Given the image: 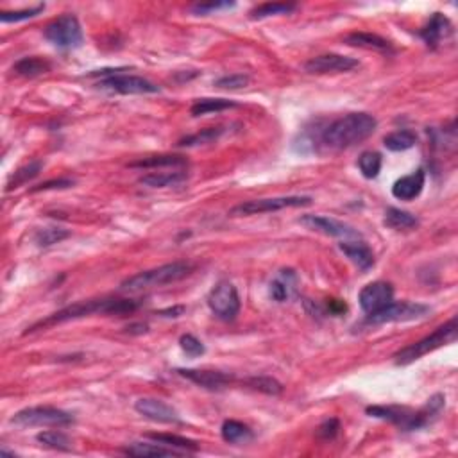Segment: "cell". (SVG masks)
Wrapping results in <instances>:
<instances>
[{
  "instance_id": "cell-1",
  "label": "cell",
  "mask_w": 458,
  "mask_h": 458,
  "mask_svg": "<svg viewBox=\"0 0 458 458\" xmlns=\"http://www.w3.org/2000/svg\"><path fill=\"white\" fill-rule=\"evenodd\" d=\"M138 306H140V303L133 301V299H95V301L76 303V305L67 306L63 310L49 315L45 321L33 324L27 330V333H33L36 330H42V328L67 323V321L90 317V315H128L133 314Z\"/></svg>"
},
{
  "instance_id": "cell-2",
  "label": "cell",
  "mask_w": 458,
  "mask_h": 458,
  "mask_svg": "<svg viewBox=\"0 0 458 458\" xmlns=\"http://www.w3.org/2000/svg\"><path fill=\"white\" fill-rule=\"evenodd\" d=\"M376 119L369 113L344 114L331 122L323 133V144L330 149H348L367 140L376 131Z\"/></svg>"
},
{
  "instance_id": "cell-3",
  "label": "cell",
  "mask_w": 458,
  "mask_h": 458,
  "mask_svg": "<svg viewBox=\"0 0 458 458\" xmlns=\"http://www.w3.org/2000/svg\"><path fill=\"white\" fill-rule=\"evenodd\" d=\"M444 396L435 394L428 399L426 407L421 410H410L407 407H369L367 414L376 419L389 421L405 432H412V430H419L430 425L433 417H437L444 408Z\"/></svg>"
},
{
  "instance_id": "cell-4",
  "label": "cell",
  "mask_w": 458,
  "mask_h": 458,
  "mask_svg": "<svg viewBox=\"0 0 458 458\" xmlns=\"http://www.w3.org/2000/svg\"><path fill=\"white\" fill-rule=\"evenodd\" d=\"M192 271H194V265L188 262L167 263L162 267L138 272L135 276L128 278L120 285V290H124V292H142V290L154 289V287H163V285L176 283V281L187 278Z\"/></svg>"
},
{
  "instance_id": "cell-5",
  "label": "cell",
  "mask_w": 458,
  "mask_h": 458,
  "mask_svg": "<svg viewBox=\"0 0 458 458\" xmlns=\"http://www.w3.org/2000/svg\"><path fill=\"white\" fill-rule=\"evenodd\" d=\"M457 333H458L457 319L453 317L451 321H448V323L442 324L441 328H437V330L433 331L432 335L421 339L419 342L410 344V346H407L405 349L396 353L394 355L396 364L408 365L412 364V362L419 360V358H423L425 355H428V353L435 351V349L442 348L446 344L455 342V340H457Z\"/></svg>"
},
{
  "instance_id": "cell-6",
  "label": "cell",
  "mask_w": 458,
  "mask_h": 458,
  "mask_svg": "<svg viewBox=\"0 0 458 458\" xmlns=\"http://www.w3.org/2000/svg\"><path fill=\"white\" fill-rule=\"evenodd\" d=\"M11 423L17 426H54V428H63L74 423V417L68 412L60 410L54 407H31L17 412L11 417Z\"/></svg>"
},
{
  "instance_id": "cell-7",
  "label": "cell",
  "mask_w": 458,
  "mask_h": 458,
  "mask_svg": "<svg viewBox=\"0 0 458 458\" xmlns=\"http://www.w3.org/2000/svg\"><path fill=\"white\" fill-rule=\"evenodd\" d=\"M312 197L308 196H289V197H272V199H255L247 203L237 204L229 210V217H249L260 213L280 212L285 208H303L310 206Z\"/></svg>"
},
{
  "instance_id": "cell-8",
  "label": "cell",
  "mask_w": 458,
  "mask_h": 458,
  "mask_svg": "<svg viewBox=\"0 0 458 458\" xmlns=\"http://www.w3.org/2000/svg\"><path fill=\"white\" fill-rule=\"evenodd\" d=\"M43 36L58 49H77L81 47L83 43L81 24L74 15H63L56 18L45 27Z\"/></svg>"
},
{
  "instance_id": "cell-9",
  "label": "cell",
  "mask_w": 458,
  "mask_h": 458,
  "mask_svg": "<svg viewBox=\"0 0 458 458\" xmlns=\"http://www.w3.org/2000/svg\"><path fill=\"white\" fill-rule=\"evenodd\" d=\"M430 306L421 305V303L399 301L389 303L385 308H382L376 314H371L367 317V324H387V323H408V321H417L430 314Z\"/></svg>"
},
{
  "instance_id": "cell-10",
  "label": "cell",
  "mask_w": 458,
  "mask_h": 458,
  "mask_svg": "<svg viewBox=\"0 0 458 458\" xmlns=\"http://www.w3.org/2000/svg\"><path fill=\"white\" fill-rule=\"evenodd\" d=\"M208 306L215 317L221 321H233L240 312V297L237 289L229 281H219V283L210 290Z\"/></svg>"
},
{
  "instance_id": "cell-11",
  "label": "cell",
  "mask_w": 458,
  "mask_h": 458,
  "mask_svg": "<svg viewBox=\"0 0 458 458\" xmlns=\"http://www.w3.org/2000/svg\"><path fill=\"white\" fill-rule=\"evenodd\" d=\"M99 90L110 92V94H122V95H145V94H158V88L154 83L147 81L144 77L138 76H111L99 81Z\"/></svg>"
},
{
  "instance_id": "cell-12",
  "label": "cell",
  "mask_w": 458,
  "mask_h": 458,
  "mask_svg": "<svg viewBox=\"0 0 458 458\" xmlns=\"http://www.w3.org/2000/svg\"><path fill=\"white\" fill-rule=\"evenodd\" d=\"M392 297H394V289H392L391 283L374 281V283H369L362 289L358 301H360L362 310L371 315L385 308L389 303H392Z\"/></svg>"
},
{
  "instance_id": "cell-13",
  "label": "cell",
  "mask_w": 458,
  "mask_h": 458,
  "mask_svg": "<svg viewBox=\"0 0 458 458\" xmlns=\"http://www.w3.org/2000/svg\"><path fill=\"white\" fill-rule=\"evenodd\" d=\"M360 67V61L349 56L340 54H324L312 58L308 63L305 65L308 74H340V72H351L355 68Z\"/></svg>"
},
{
  "instance_id": "cell-14",
  "label": "cell",
  "mask_w": 458,
  "mask_h": 458,
  "mask_svg": "<svg viewBox=\"0 0 458 458\" xmlns=\"http://www.w3.org/2000/svg\"><path fill=\"white\" fill-rule=\"evenodd\" d=\"M301 222L305 228L312 229V231H319L328 237H339V238H360V233L357 229H353L351 226L344 224V222L331 219V217L323 215H305L301 217Z\"/></svg>"
},
{
  "instance_id": "cell-15",
  "label": "cell",
  "mask_w": 458,
  "mask_h": 458,
  "mask_svg": "<svg viewBox=\"0 0 458 458\" xmlns=\"http://www.w3.org/2000/svg\"><path fill=\"white\" fill-rule=\"evenodd\" d=\"M135 410L144 416L145 419L153 421V423H162V425H179V414L174 408L167 405L165 401L154 398H142L135 403Z\"/></svg>"
},
{
  "instance_id": "cell-16",
  "label": "cell",
  "mask_w": 458,
  "mask_h": 458,
  "mask_svg": "<svg viewBox=\"0 0 458 458\" xmlns=\"http://www.w3.org/2000/svg\"><path fill=\"white\" fill-rule=\"evenodd\" d=\"M179 376L187 378L188 382L203 387L206 391H222L235 382L231 374L221 373V371H199V369H178Z\"/></svg>"
},
{
  "instance_id": "cell-17",
  "label": "cell",
  "mask_w": 458,
  "mask_h": 458,
  "mask_svg": "<svg viewBox=\"0 0 458 458\" xmlns=\"http://www.w3.org/2000/svg\"><path fill=\"white\" fill-rule=\"evenodd\" d=\"M451 34V22L442 13H433L423 29L419 31V36L430 49H437L442 40H446Z\"/></svg>"
},
{
  "instance_id": "cell-18",
  "label": "cell",
  "mask_w": 458,
  "mask_h": 458,
  "mask_svg": "<svg viewBox=\"0 0 458 458\" xmlns=\"http://www.w3.org/2000/svg\"><path fill=\"white\" fill-rule=\"evenodd\" d=\"M426 174L425 170L419 169L405 178L398 179L392 187V196L399 201H412L421 196V192L425 188Z\"/></svg>"
},
{
  "instance_id": "cell-19",
  "label": "cell",
  "mask_w": 458,
  "mask_h": 458,
  "mask_svg": "<svg viewBox=\"0 0 458 458\" xmlns=\"http://www.w3.org/2000/svg\"><path fill=\"white\" fill-rule=\"evenodd\" d=\"M340 251H342L344 255L348 256L358 269H362V271H369L374 265L373 251L369 249L367 244L360 242L358 238L357 240H353V242L346 240V242L340 244Z\"/></svg>"
},
{
  "instance_id": "cell-20",
  "label": "cell",
  "mask_w": 458,
  "mask_h": 458,
  "mask_svg": "<svg viewBox=\"0 0 458 458\" xmlns=\"http://www.w3.org/2000/svg\"><path fill=\"white\" fill-rule=\"evenodd\" d=\"M344 43H348L351 47L373 49V51H391L392 49L389 40L373 33H351L344 38Z\"/></svg>"
},
{
  "instance_id": "cell-21",
  "label": "cell",
  "mask_w": 458,
  "mask_h": 458,
  "mask_svg": "<svg viewBox=\"0 0 458 458\" xmlns=\"http://www.w3.org/2000/svg\"><path fill=\"white\" fill-rule=\"evenodd\" d=\"M222 439L229 444H247L255 439V433L244 423L238 421H226L221 428Z\"/></svg>"
},
{
  "instance_id": "cell-22",
  "label": "cell",
  "mask_w": 458,
  "mask_h": 458,
  "mask_svg": "<svg viewBox=\"0 0 458 458\" xmlns=\"http://www.w3.org/2000/svg\"><path fill=\"white\" fill-rule=\"evenodd\" d=\"M126 455H131V457L138 458H149V457H179L181 453H178L172 448H167L163 444H147V442H135V444L128 446L124 450Z\"/></svg>"
},
{
  "instance_id": "cell-23",
  "label": "cell",
  "mask_w": 458,
  "mask_h": 458,
  "mask_svg": "<svg viewBox=\"0 0 458 458\" xmlns=\"http://www.w3.org/2000/svg\"><path fill=\"white\" fill-rule=\"evenodd\" d=\"M187 172H153V174H147L140 179L142 185L149 188H167V187H178L183 181H187Z\"/></svg>"
},
{
  "instance_id": "cell-24",
  "label": "cell",
  "mask_w": 458,
  "mask_h": 458,
  "mask_svg": "<svg viewBox=\"0 0 458 458\" xmlns=\"http://www.w3.org/2000/svg\"><path fill=\"white\" fill-rule=\"evenodd\" d=\"M385 226L396 231H408V229H414L419 226V221L412 213L403 212L399 208H389L385 212Z\"/></svg>"
},
{
  "instance_id": "cell-25",
  "label": "cell",
  "mask_w": 458,
  "mask_h": 458,
  "mask_svg": "<svg viewBox=\"0 0 458 458\" xmlns=\"http://www.w3.org/2000/svg\"><path fill=\"white\" fill-rule=\"evenodd\" d=\"M188 165L187 158L174 156V154H162V156H151L129 163L131 169H158V167H185Z\"/></svg>"
},
{
  "instance_id": "cell-26",
  "label": "cell",
  "mask_w": 458,
  "mask_h": 458,
  "mask_svg": "<svg viewBox=\"0 0 458 458\" xmlns=\"http://www.w3.org/2000/svg\"><path fill=\"white\" fill-rule=\"evenodd\" d=\"M237 106V102L228 101V99H199V101L194 102V106L190 108V113L192 117H201V114L219 113V111L231 110V108Z\"/></svg>"
},
{
  "instance_id": "cell-27",
  "label": "cell",
  "mask_w": 458,
  "mask_h": 458,
  "mask_svg": "<svg viewBox=\"0 0 458 458\" xmlns=\"http://www.w3.org/2000/svg\"><path fill=\"white\" fill-rule=\"evenodd\" d=\"M49 70H51V63L42 60V58H36V56H33V58H24V60H20L18 63H15L13 67V72L22 77L42 76V74H47Z\"/></svg>"
},
{
  "instance_id": "cell-28",
  "label": "cell",
  "mask_w": 458,
  "mask_h": 458,
  "mask_svg": "<svg viewBox=\"0 0 458 458\" xmlns=\"http://www.w3.org/2000/svg\"><path fill=\"white\" fill-rule=\"evenodd\" d=\"M42 167H43V163L38 162V160H36V162L27 163V165H24V167H20V169H18L17 172L11 176V178H9L8 185H6V192H11V190H15V188H18V187H22V185L29 183L31 179H34L36 176L40 174Z\"/></svg>"
},
{
  "instance_id": "cell-29",
  "label": "cell",
  "mask_w": 458,
  "mask_h": 458,
  "mask_svg": "<svg viewBox=\"0 0 458 458\" xmlns=\"http://www.w3.org/2000/svg\"><path fill=\"white\" fill-rule=\"evenodd\" d=\"M416 144H417L416 133L408 131V129L391 133V135L385 136V140H383V145H385L389 151H394V153L408 151V149H412Z\"/></svg>"
},
{
  "instance_id": "cell-30",
  "label": "cell",
  "mask_w": 458,
  "mask_h": 458,
  "mask_svg": "<svg viewBox=\"0 0 458 458\" xmlns=\"http://www.w3.org/2000/svg\"><path fill=\"white\" fill-rule=\"evenodd\" d=\"M151 441L158 442V444H163L167 448H179V450L185 451H197L199 450V444L196 441H190V439L179 437V435H170V433H151L147 435Z\"/></svg>"
},
{
  "instance_id": "cell-31",
  "label": "cell",
  "mask_w": 458,
  "mask_h": 458,
  "mask_svg": "<svg viewBox=\"0 0 458 458\" xmlns=\"http://www.w3.org/2000/svg\"><path fill=\"white\" fill-rule=\"evenodd\" d=\"M358 169H360L364 178H378L380 170H382V154L374 153V151H365V153H362L360 158H358Z\"/></svg>"
},
{
  "instance_id": "cell-32",
  "label": "cell",
  "mask_w": 458,
  "mask_h": 458,
  "mask_svg": "<svg viewBox=\"0 0 458 458\" xmlns=\"http://www.w3.org/2000/svg\"><path fill=\"white\" fill-rule=\"evenodd\" d=\"M224 133L222 128H210V129H203L201 133H196V135H190L187 138H183L179 140V147H196V145H206V144H213V142L219 140V136Z\"/></svg>"
},
{
  "instance_id": "cell-33",
  "label": "cell",
  "mask_w": 458,
  "mask_h": 458,
  "mask_svg": "<svg viewBox=\"0 0 458 458\" xmlns=\"http://www.w3.org/2000/svg\"><path fill=\"white\" fill-rule=\"evenodd\" d=\"M36 441L42 442L43 446H47V448L56 451L72 450V442H70V439L61 432H42L36 435Z\"/></svg>"
},
{
  "instance_id": "cell-34",
  "label": "cell",
  "mask_w": 458,
  "mask_h": 458,
  "mask_svg": "<svg viewBox=\"0 0 458 458\" xmlns=\"http://www.w3.org/2000/svg\"><path fill=\"white\" fill-rule=\"evenodd\" d=\"M296 4H285V2H267L251 11L253 18H267V17H278V15H289L296 9Z\"/></svg>"
},
{
  "instance_id": "cell-35",
  "label": "cell",
  "mask_w": 458,
  "mask_h": 458,
  "mask_svg": "<svg viewBox=\"0 0 458 458\" xmlns=\"http://www.w3.org/2000/svg\"><path fill=\"white\" fill-rule=\"evenodd\" d=\"M294 276L292 271H283V274H281V278H278V280H274L271 283V289H269V292H271V297L274 299V301H287L290 297V292H292V285H290V278Z\"/></svg>"
},
{
  "instance_id": "cell-36",
  "label": "cell",
  "mask_w": 458,
  "mask_h": 458,
  "mask_svg": "<svg viewBox=\"0 0 458 458\" xmlns=\"http://www.w3.org/2000/svg\"><path fill=\"white\" fill-rule=\"evenodd\" d=\"M246 385L269 396H278L283 392V385L276 380H272V378H249V380H246Z\"/></svg>"
},
{
  "instance_id": "cell-37",
  "label": "cell",
  "mask_w": 458,
  "mask_h": 458,
  "mask_svg": "<svg viewBox=\"0 0 458 458\" xmlns=\"http://www.w3.org/2000/svg\"><path fill=\"white\" fill-rule=\"evenodd\" d=\"M68 231L67 229H61V228H45V229H40L38 233H36V237H34V240H36V244H38L40 247H49V246H54V244H60L61 240H65V238L68 237Z\"/></svg>"
},
{
  "instance_id": "cell-38",
  "label": "cell",
  "mask_w": 458,
  "mask_h": 458,
  "mask_svg": "<svg viewBox=\"0 0 458 458\" xmlns=\"http://www.w3.org/2000/svg\"><path fill=\"white\" fill-rule=\"evenodd\" d=\"M45 9V4H40L36 8L31 9H22V11H2L0 13V22L4 24H11V22H22V20H29L34 18L36 15H40Z\"/></svg>"
},
{
  "instance_id": "cell-39",
  "label": "cell",
  "mask_w": 458,
  "mask_h": 458,
  "mask_svg": "<svg viewBox=\"0 0 458 458\" xmlns=\"http://www.w3.org/2000/svg\"><path fill=\"white\" fill-rule=\"evenodd\" d=\"M247 85H249V77L244 74H231V76H224L215 81L217 88L222 90H240L246 88Z\"/></svg>"
},
{
  "instance_id": "cell-40",
  "label": "cell",
  "mask_w": 458,
  "mask_h": 458,
  "mask_svg": "<svg viewBox=\"0 0 458 458\" xmlns=\"http://www.w3.org/2000/svg\"><path fill=\"white\" fill-rule=\"evenodd\" d=\"M179 346H181L183 351L187 353L190 358L201 357V355H204V351H206V349H204V344L194 335H183L181 339H179Z\"/></svg>"
},
{
  "instance_id": "cell-41",
  "label": "cell",
  "mask_w": 458,
  "mask_h": 458,
  "mask_svg": "<svg viewBox=\"0 0 458 458\" xmlns=\"http://www.w3.org/2000/svg\"><path fill=\"white\" fill-rule=\"evenodd\" d=\"M340 430V423L339 419L335 417H331V419H326L323 425L317 428V437L323 439V441H331V439H335L339 435Z\"/></svg>"
},
{
  "instance_id": "cell-42",
  "label": "cell",
  "mask_w": 458,
  "mask_h": 458,
  "mask_svg": "<svg viewBox=\"0 0 458 458\" xmlns=\"http://www.w3.org/2000/svg\"><path fill=\"white\" fill-rule=\"evenodd\" d=\"M74 179L70 178H61V179H52V181H45L38 187L31 188V192H43V190H65V188L74 187Z\"/></svg>"
},
{
  "instance_id": "cell-43",
  "label": "cell",
  "mask_w": 458,
  "mask_h": 458,
  "mask_svg": "<svg viewBox=\"0 0 458 458\" xmlns=\"http://www.w3.org/2000/svg\"><path fill=\"white\" fill-rule=\"evenodd\" d=\"M233 2H208V4H197L192 8V11L196 15H210L219 9H229L233 8Z\"/></svg>"
},
{
  "instance_id": "cell-44",
  "label": "cell",
  "mask_w": 458,
  "mask_h": 458,
  "mask_svg": "<svg viewBox=\"0 0 458 458\" xmlns=\"http://www.w3.org/2000/svg\"><path fill=\"white\" fill-rule=\"evenodd\" d=\"M328 308H330V312L333 315H340V314H344V312L348 310L346 303H342L340 299H330V303H328Z\"/></svg>"
},
{
  "instance_id": "cell-45",
  "label": "cell",
  "mask_w": 458,
  "mask_h": 458,
  "mask_svg": "<svg viewBox=\"0 0 458 458\" xmlns=\"http://www.w3.org/2000/svg\"><path fill=\"white\" fill-rule=\"evenodd\" d=\"M183 314H185V306H176V308H170V310L160 312V315H163V317H179Z\"/></svg>"
}]
</instances>
